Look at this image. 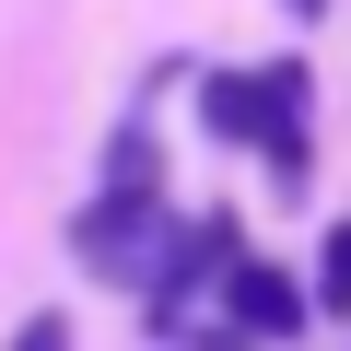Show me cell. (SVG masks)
I'll use <instances>...</instances> for the list:
<instances>
[{
    "label": "cell",
    "mask_w": 351,
    "mask_h": 351,
    "mask_svg": "<svg viewBox=\"0 0 351 351\" xmlns=\"http://www.w3.org/2000/svg\"><path fill=\"white\" fill-rule=\"evenodd\" d=\"M106 188H152V141H141V129H117V152H106Z\"/></svg>",
    "instance_id": "obj_5"
},
{
    "label": "cell",
    "mask_w": 351,
    "mask_h": 351,
    "mask_svg": "<svg viewBox=\"0 0 351 351\" xmlns=\"http://www.w3.org/2000/svg\"><path fill=\"white\" fill-rule=\"evenodd\" d=\"M281 12H293V24H316V12H328V0H281Z\"/></svg>",
    "instance_id": "obj_7"
},
{
    "label": "cell",
    "mask_w": 351,
    "mask_h": 351,
    "mask_svg": "<svg viewBox=\"0 0 351 351\" xmlns=\"http://www.w3.org/2000/svg\"><path fill=\"white\" fill-rule=\"evenodd\" d=\"M12 351H82V339H71V316H24V328H12Z\"/></svg>",
    "instance_id": "obj_6"
},
{
    "label": "cell",
    "mask_w": 351,
    "mask_h": 351,
    "mask_svg": "<svg viewBox=\"0 0 351 351\" xmlns=\"http://www.w3.org/2000/svg\"><path fill=\"white\" fill-rule=\"evenodd\" d=\"M164 199L152 188H106V199H82L71 211V258L82 269H106V281H152V258H164Z\"/></svg>",
    "instance_id": "obj_1"
},
{
    "label": "cell",
    "mask_w": 351,
    "mask_h": 351,
    "mask_svg": "<svg viewBox=\"0 0 351 351\" xmlns=\"http://www.w3.org/2000/svg\"><path fill=\"white\" fill-rule=\"evenodd\" d=\"M316 304L351 316V223H328V246H316Z\"/></svg>",
    "instance_id": "obj_4"
},
{
    "label": "cell",
    "mask_w": 351,
    "mask_h": 351,
    "mask_svg": "<svg viewBox=\"0 0 351 351\" xmlns=\"http://www.w3.org/2000/svg\"><path fill=\"white\" fill-rule=\"evenodd\" d=\"M223 328H234V339H293V328H304V293H293L269 258H223Z\"/></svg>",
    "instance_id": "obj_2"
},
{
    "label": "cell",
    "mask_w": 351,
    "mask_h": 351,
    "mask_svg": "<svg viewBox=\"0 0 351 351\" xmlns=\"http://www.w3.org/2000/svg\"><path fill=\"white\" fill-rule=\"evenodd\" d=\"M258 117H269V82L258 71H211L199 82V129L211 141H258Z\"/></svg>",
    "instance_id": "obj_3"
}]
</instances>
